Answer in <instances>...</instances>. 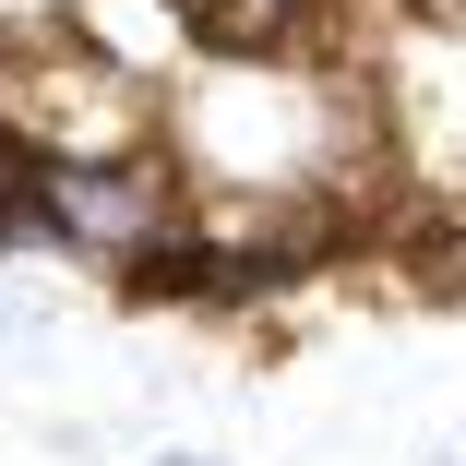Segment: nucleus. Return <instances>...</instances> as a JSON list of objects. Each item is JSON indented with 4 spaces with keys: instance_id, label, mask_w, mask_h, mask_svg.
Returning a JSON list of instances; mask_svg holds the SVG:
<instances>
[{
    "instance_id": "obj_1",
    "label": "nucleus",
    "mask_w": 466,
    "mask_h": 466,
    "mask_svg": "<svg viewBox=\"0 0 466 466\" xmlns=\"http://www.w3.org/2000/svg\"><path fill=\"white\" fill-rule=\"evenodd\" d=\"M179 216H192V179H179L167 144H132V156H36V239L48 251L120 263V251L167 239Z\"/></svg>"
},
{
    "instance_id": "obj_2",
    "label": "nucleus",
    "mask_w": 466,
    "mask_h": 466,
    "mask_svg": "<svg viewBox=\"0 0 466 466\" xmlns=\"http://www.w3.org/2000/svg\"><path fill=\"white\" fill-rule=\"evenodd\" d=\"M156 466H204V454H156Z\"/></svg>"
}]
</instances>
